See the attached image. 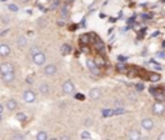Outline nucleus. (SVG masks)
Masks as SVG:
<instances>
[{
  "mask_svg": "<svg viewBox=\"0 0 165 140\" xmlns=\"http://www.w3.org/2000/svg\"><path fill=\"white\" fill-rule=\"evenodd\" d=\"M86 66L90 70V73L94 75H99V67L96 65V62L93 60H86Z\"/></svg>",
  "mask_w": 165,
  "mask_h": 140,
  "instance_id": "nucleus-1",
  "label": "nucleus"
},
{
  "mask_svg": "<svg viewBox=\"0 0 165 140\" xmlns=\"http://www.w3.org/2000/svg\"><path fill=\"white\" fill-rule=\"evenodd\" d=\"M32 60H34V64L36 65H43L45 62V55L41 53V52H38V53L32 55Z\"/></svg>",
  "mask_w": 165,
  "mask_h": 140,
  "instance_id": "nucleus-2",
  "label": "nucleus"
},
{
  "mask_svg": "<svg viewBox=\"0 0 165 140\" xmlns=\"http://www.w3.org/2000/svg\"><path fill=\"white\" fill-rule=\"evenodd\" d=\"M62 90L64 93H72L75 91V87H74V83L71 80H66L63 84H62Z\"/></svg>",
  "mask_w": 165,
  "mask_h": 140,
  "instance_id": "nucleus-3",
  "label": "nucleus"
},
{
  "mask_svg": "<svg viewBox=\"0 0 165 140\" xmlns=\"http://www.w3.org/2000/svg\"><path fill=\"white\" fill-rule=\"evenodd\" d=\"M35 99H36V95H35L32 91L27 90V91H25L23 92V100L26 103H34Z\"/></svg>",
  "mask_w": 165,
  "mask_h": 140,
  "instance_id": "nucleus-4",
  "label": "nucleus"
},
{
  "mask_svg": "<svg viewBox=\"0 0 165 140\" xmlns=\"http://www.w3.org/2000/svg\"><path fill=\"white\" fill-rule=\"evenodd\" d=\"M14 70V66L9 62H4L0 65V73L1 74H5V73H9V71H13Z\"/></svg>",
  "mask_w": 165,
  "mask_h": 140,
  "instance_id": "nucleus-5",
  "label": "nucleus"
},
{
  "mask_svg": "<svg viewBox=\"0 0 165 140\" xmlns=\"http://www.w3.org/2000/svg\"><path fill=\"white\" fill-rule=\"evenodd\" d=\"M142 127H143L144 130H152L154 129V121L150 118H144L143 121H142Z\"/></svg>",
  "mask_w": 165,
  "mask_h": 140,
  "instance_id": "nucleus-6",
  "label": "nucleus"
},
{
  "mask_svg": "<svg viewBox=\"0 0 165 140\" xmlns=\"http://www.w3.org/2000/svg\"><path fill=\"white\" fill-rule=\"evenodd\" d=\"M1 78L5 83H11L14 80V71H9V73H5V74H1Z\"/></svg>",
  "mask_w": 165,
  "mask_h": 140,
  "instance_id": "nucleus-7",
  "label": "nucleus"
},
{
  "mask_svg": "<svg viewBox=\"0 0 165 140\" xmlns=\"http://www.w3.org/2000/svg\"><path fill=\"white\" fill-rule=\"evenodd\" d=\"M94 62H96V65L98 67H103V66H106V65H107V62H106V60H105V57L101 56V55H97L96 58H94Z\"/></svg>",
  "mask_w": 165,
  "mask_h": 140,
  "instance_id": "nucleus-8",
  "label": "nucleus"
},
{
  "mask_svg": "<svg viewBox=\"0 0 165 140\" xmlns=\"http://www.w3.org/2000/svg\"><path fill=\"white\" fill-rule=\"evenodd\" d=\"M44 73L47 75H54L57 73V66L56 65H47V67L44 69Z\"/></svg>",
  "mask_w": 165,
  "mask_h": 140,
  "instance_id": "nucleus-9",
  "label": "nucleus"
},
{
  "mask_svg": "<svg viewBox=\"0 0 165 140\" xmlns=\"http://www.w3.org/2000/svg\"><path fill=\"white\" fill-rule=\"evenodd\" d=\"M152 109H154V113H155V114H161V113L164 112V105H163V103H161V101L155 103Z\"/></svg>",
  "mask_w": 165,
  "mask_h": 140,
  "instance_id": "nucleus-10",
  "label": "nucleus"
},
{
  "mask_svg": "<svg viewBox=\"0 0 165 140\" xmlns=\"http://www.w3.org/2000/svg\"><path fill=\"white\" fill-rule=\"evenodd\" d=\"M11 53V48H9L8 44H1L0 45V56H8Z\"/></svg>",
  "mask_w": 165,
  "mask_h": 140,
  "instance_id": "nucleus-11",
  "label": "nucleus"
},
{
  "mask_svg": "<svg viewBox=\"0 0 165 140\" xmlns=\"http://www.w3.org/2000/svg\"><path fill=\"white\" fill-rule=\"evenodd\" d=\"M89 96H90V99H93V100L99 99V97H101V91H99L98 88H93L89 92Z\"/></svg>",
  "mask_w": 165,
  "mask_h": 140,
  "instance_id": "nucleus-12",
  "label": "nucleus"
},
{
  "mask_svg": "<svg viewBox=\"0 0 165 140\" xmlns=\"http://www.w3.org/2000/svg\"><path fill=\"white\" fill-rule=\"evenodd\" d=\"M49 84L47 83H41L40 86H39V91H40V93H43V95H48L49 93Z\"/></svg>",
  "mask_w": 165,
  "mask_h": 140,
  "instance_id": "nucleus-13",
  "label": "nucleus"
},
{
  "mask_svg": "<svg viewBox=\"0 0 165 140\" xmlns=\"http://www.w3.org/2000/svg\"><path fill=\"white\" fill-rule=\"evenodd\" d=\"M71 53V45L70 44H63L61 47V55L62 56H67V55Z\"/></svg>",
  "mask_w": 165,
  "mask_h": 140,
  "instance_id": "nucleus-14",
  "label": "nucleus"
},
{
  "mask_svg": "<svg viewBox=\"0 0 165 140\" xmlns=\"http://www.w3.org/2000/svg\"><path fill=\"white\" fill-rule=\"evenodd\" d=\"M129 139H132V140L141 139V132L137 131V130H132V131H129Z\"/></svg>",
  "mask_w": 165,
  "mask_h": 140,
  "instance_id": "nucleus-15",
  "label": "nucleus"
},
{
  "mask_svg": "<svg viewBox=\"0 0 165 140\" xmlns=\"http://www.w3.org/2000/svg\"><path fill=\"white\" fill-rule=\"evenodd\" d=\"M17 106H18V104H17V101L16 100H8L6 101V108H8L9 110H16L17 109Z\"/></svg>",
  "mask_w": 165,
  "mask_h": 140,
  "instance_id": "nucleus-16",
  "label": "nucleus"
},
{
  "mask_svg": "<svg viewBox=\"0 0 165 140\" xmlns=\"http://www.w3.org/2000/svg\"><path fill=\"white\" fill-rule=\"evenodd\" d=\"M17 45L19 48H25L27 45V38L26 37H19L17 39Z\"/></svg>",
  "mask_w": 165,
  "mask_h": 140,
  "instance_id": "nucleus-17",
  "label": "nucleus"
},
{
  "mask_svg": "<svg viewBox=\"0 0 165 140\" xmlns=\"http://www.w3.org/2000/svg\"><path fill=\"white\" fill-rule=\"evenodd\" d=\"M96 48H97V51H99V52H105V44L102 43V40L99 38H97L96 39Z\"/></svg>",
  "mask_w": 165,
  "mask_h": 140,
  "instance_id": "nucleus-18",
  "label": "nucleus"
},
{
  "mask_svg": "<svg viewBox=\"0 0 165 140\" xmlns=\"http://www.w3.org/2000/svg\"><path fill=\"white\" fill-rule=\"evenodd\" d=\"M80 43L81 44H89L90 43V35L88 34H84L80 37Z\"/></svg>",
  "mask_w": 165,
  "mask_h": 140,
  "instance_id": "nucleus-19",
  "label": "nucleus"
},
{
  "mask_svg": "<svg viewBox=\"0 0 165 140\" xmlns=\"http://www.w3.org/2000/svg\"><path fill=\"white\" fill-rule=\"evenodd\" d=\"M148 78H150L151 82H159V80H160V74H157V73H150V74H148Z\"/></svg>",
  "mask_w": 165,
  "mask_h": 140,
  "instance_id": "nucleus-20",
  "label": "nucleus"
},
{
  "mask_svg": "<svg viewBox=\"0 0 165 140\" xmlns=\"http://www.w3.org/2000/svg\"><path fill=\"white\" fill-rule=\"evenodd\" d=\"M102 116L105 117V118L114 116V109H103V110H102Z\"/></svg>",
  "mask_w": 165,
  "mask_h": 140,
  "instance_id": "nucleus-21",
  "label": "nucleus"
},
{
  "mask_svg": "<svg viewBox=\"0 0 165 140\" xmlns=\"http://www.w3.org/2000/svg\"><path fill=\"white\" fill-rule=\"evenodd\" d=\"M125 113H127V110L121 108V106H118L116 109H114V116H120V114H125Z\"/></svg>",
  "mask_w": 165,
  "mask_h": 140,
  "instance_id": "nucleus-22",
  "label": "nucleus"
},
{
  "mask_svg": "<svg viewBox=\"0 0 165 140\" xmlns=\"http://www.w3.org/2000/svg\"><path fill=\"white\" fill-rule=\"evenodd\" d=\"M36 139L38 140H47L48 139V134L45 131H40L39 134L36 135Z\"/></svg>",
  "mask_w": 165,
  "mask_h": 140,
  "instance_id": "nucleus-23",
  "label": "nucleus"
},
{
  "mask_svg": "<svg viewBox=\"0 0 165 140\" xmlns=\"http://www.w3.org/2000/svg\"><path fill=\"white\" fill-rule=\"evenodd\" d=\"M47 25H48V21H47V19H44V18H39V19H38V26H39L40 29L45 27Z\"/></svg>",
  "mask_w": 165,
  "mask_h": 140,
  "instance_id": "nucleus-24",
  "label": "nucleus"
},
{
  "mask_svg": "<svg viewBox=\"0 0 165 140\" xmlns=\"http://www.w3.org/2000/svg\"><path fill=\"white\" fill-rule=\"evenodd\" d=\"M61 16H62L63 19L67 18V16H69V11H67V6H63L62 9H61Z\"/></svg>",
  "mask_w": 165,
  "mask_h": 140,
  "instance_id": "nucleus-25",
  "label": "nucleus"
},
{
  "mask_svg": "<svg viewBox=\"0 0 165 140\" xmlns=\"http://www.w3.org/2000/svg\"><path fill=\"white\" fill-rule=\"evenodd\" d=\"M16 118H17L18 121H26V114L25 113H17V114H16Z\"/></svg>",
  "mask_w": 165,
  "mask_h": 140,
  "instance_id": "nucleus-26",
  "label": "nucleus"
},
{
  "mask_svg": "<svg viewBox=\"0 0 165 140\" xmlns=\"http://www.w3.org/2000/svg\"><path fill=\"white\" fill-rule=\"evenodd\" d=\"M116 69H118L119 71H121V73H124L125 70H127V66H125L123 62H120V64H118V66H116Z\"/></svg>",
  "mask_w": 165,
  "mask_h": 140,
  "instance_id": "nucleus-27",
  "label": "nucleus"
},
{
  "mask_svg": "<svg viewBox=\"0 0 165 140\" xmlns=\"http://www.w3.org/2000/svg\"><path fill=\"white\" fill-rule=\"evenodd\" d=\"M58 6H59V0H54L50 4V9H57Z\"/></svg>",
  "mask_w": 165,
  "mask_h": 140,
  "instance_id": "nucleus-28",
  "label": "nucleus"
},
{
  "mask_svg": "<svg viewBox=\"0 0 165 140\" xmlns=\"http://www.w3.org/2000/svg\"><path fill=\"white\" fill-rule=\"evenodd\" d=\"M128 99L130 100V101H133V103L137 101V96H135L134 93H132V92H129V93H128Z\"/></svg>",
  "mask_w": 165,
  "mask_h": 140,
  "instance_id": "nucleus-29",
  "label": "nucleus"
},
{
  "mask_svg": "<svg viewBox=\"0 0 165 140\" xmlns=\"http://www.w3.org/2000/svg\"><path fill=\"white\" fill-rule=\"evenodd\" d=\"M8 8H9V11H12V12H18V6L16 4H9Z\"/></svg>",
  "mask_w": 165,
  "mask_h": 140,
  "instance_id": "nucleus-30",
  "label": "nucleus"
},
{
  "mask_svg": "<svg viewBox=\"0 0 165 140\" xmlns=\"http://www.w3.org/2000/svg\"><path fill=\"white\" fill-rule=\"evenodd\" d=\"M84 125H85L86 127H90V126L93 125V121H92V118H86L85 121H84Z\"/></svg>",
  "mask_w": 165,
  "mask_h": 140,
  "instance_id": "nucleus-31",
  "label": "nucleus"
},
{
  "mask_svg": "<svg viewBox=\"0 0 165 140\" xmlns=\"http://www.w3.org/2000/svg\"><path fill=\"white\" fill-rule=\"evenodd\" d=\"M81 139H90V134L88 131H83L81 132Z\"/></svg>",
  "mask_w": 165,
  "mask_h": 140,
  "instance_id": "nucleus-32",
  "label": "nucleus"
},
{
  "mask_svg": "<svg viewBox=\"0 0 165 140\" xmlns=\"http://www.w3.org/2000/svg\"><path fill=\"white\" fill-rule=\"evenodd\" d=\"M12 139H14V140H21V139H25V136L21 135V134H16V135L12 136Z\"/></svg>",
  "mask_w": 165,
  "mask_h": 140,
  "instance_id": "nucleus-33",
  "label": "nucleus"
},
{
  "mask_svg": "<svg viewBox=\"0 0 165 140\" xmlns=\"http://www.w3.org/2000/svg\"><path fill=\"white\" fill-rule=\"evenodd\" d=\"M38 52H40L39 47H32L31 48V55H35V53H38Z\"/></svg>",
  "mask_w": 165,
  "mask_h": 140,
  "instance_id": "nucleus-34",
  "label": "nucleus"
},
{
  "mask_svg": "<svg viewBox=\"0 0 165 140\" xmlns=\"http://www.w3.org/2000/svg\"><path fill=\"white\" fill-rule=\"evenodd\" d=\"M118 61L119 62H125V61H127V57L125 56H118Z\"/></svg>",
  "mask_w": 165,
  "mask_h": 140,
  "instance_id": "nucleus-35",
  "label": "nucleus"
},
{
  "mask_svg": "<svg viewBox=\"0 0 165 140\" xmlns=\"http://www.w3.org/2000/svg\"><path fill=\"white\" fill-rule=\"evenodd\" d=\"M135 88H137V91H142L144 88V86H143V83H138L137 86H135Z\"/></svg>",
  "mask_w": 165,
  "mask_h": 140,
  "instance_id": "nucleus-36",
  "label": "nucleus"
},
{
  "mask_svg": "<svg viewBox=\"0 0 165 140\" xmlns=\"http://www.w3.org/2000/svg\"><path fill=\"white\" fill-rule=\"evenodd\" d=\"M156 56L159 58H165V52H157Z\"/></svg>",
  "mask_w": 165,
  "mask_h": 140,
  "instance_id": "nucleus-37",
  "label": "nucleus"
},
{
  "mask_svg": "<svg viewBox=\"0 0 165 140\" xmlns=\"http://www.w3.org/2000/svg\"><path fill=\"white\" fill-rule=\"evenodd\" d=\"M75 97H76L77 100H84V99H85V96H84V95H81V93H77V95H76Z\"/></svg>",
  "mask_w": 165,
  "mask_h": 140,
  "instance_id": "nucleus-38",
  "label": "nucleus"
},
{
  "mask_svg": "<svg viewBox=\"0 0 165 140\" xmlns=\"http://www.w3.org/2000/svg\"><path fill=\"white\" fill-rule=\"evenodd\" d=\"M26 83L31 84V83H32V78H31V77H27V78H26Z\"/></svg>",
  "mask_w": 165,
  "mask_h": 140,
  "instance_id": "nucleus-39",
  "label": "nucleus"
},
{
  "mask_svg": "<svg viewBox=\"0 0 165 140\" xmlns=\"http://www.w3.org/2000/svg\"><path fill=\"white\" fill-rule=\"evenodd\" d=\"M115 105H116V108H118V106H123V103L118 100V101H115Z\"/></svg>",
  "mask_w": 165,
  "mask_h": 140,
  "instance_id": "nucleus-40",
  "label": "nucleus"
},
{
  "mask_svg": "<svg viewBox=\"0 0 165 140\" xmlns=\"http://www.w3.org/2000/svg\"><path fill=\"white\" fill-rule=\"evenodd\" d=\"M159 139H160V140H165V132H164V134H161V135L159 136Z\"/></svg>",
  "mask_w": 165,
  "mask_h": 140,
  "instance_id": "nucleus-41",
  "label": "nucleus"
},
{
  "mask_svg": "<svg viewBox=\"0 0 165 140\" xmlns=\"http://www.w3.org/2000/svg\"><path fill=\"white\" fill-rule=\"evenodd\" d=\"M76 29H77V25H72V26H71L70 30H76Z\"/></svg>",
  "mask_w": 165,
  "mask_h": 140,
  "instance_id": "nucleus-42",
  "label": "nucleus"
},
{
  "mask_svg": "<svg viewBox=\"0 0 165 140\" xmlns=\"http://www.w3.org/2000/svg\"><path fill=\"white\" fill-rule=\"evenodd\" d=\"M57 24H58V26H63V21H58Z\"/></svg>",
  "mask_w": 165,
  "mask_h": 140,
  "instance_id": "nucleus-43",
  "label": "nucleus"
},
{
  "mask_svg": "<svg viewBox=\"0 0 165 140\" xmlns=\"http://www.w3.org/2000/svg\"><path fill=\"white\" fill-rule=\"evenodd\" d=\"M22 3H27V1H30V0H21Z\"/></svg>",
  "mask_w": 165,
  "mask_h": 140,
  "instance_id": "nucleus-44",
  "label": "nucleus"
},
{
  "mask_svg": "<svg viewBox=\"0 0 165 140\" xmlns=\"http://www.w3.org/2000/svg\"><path fill=\"white\" fill-rule=\"evenodd\" d=\"M1 112H3V106L0 105V113H1Z\"/></svg>",
  "mask_w": 165,
  "mask_h": 140,
  "instance_id": "nucleus-45",
  "label": "nucleus"
},
{
  "mask_svg": "<svg viewBox=\"0 0 165 140\" xmlns=\"http://www.w3.org/2000/svg\"><path fill=\"white\" fill-rule=\"evenodd\" d=\"M0 122H1V117H0Z\"/></svg>",
  "mask_w": 165,
  "mask_h": 140,
  "instance_id": "nucleus-46",
  "label": "nucleus"
},
{
  "mask_svg": "<svg viewBox=\"0 0 165 140\" xmlns=\"http://www.w3.org/2000/svg\"><path fill=\"white\" fill-rule=\"evenodd\" d=\"M1 1H6V0H1Z\"/></svg>",
  "mask_w": 165,
  "mask_h": 140,
  "instance_id": "nucleus-47",
  "label": "nucleus"
}]
</instances>
